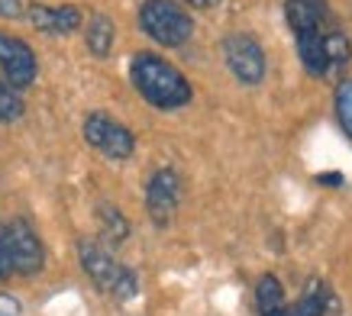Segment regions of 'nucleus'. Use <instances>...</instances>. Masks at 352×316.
Returning a JSON list of instances; mask_svg holds the SVG:
<instances>
[{"mask_svg":"<svg viewBox=\"0 0 352 316\" xmlns=\"http://www.w3.org/2000/svg\"><path fill=\"white\" fill-rule=\"evenodd\" d=\"M23 116V100H20V91H13L10 84L0 81V123H13Z\"/></svg>","mask_w":352,"mask_h":316,"instance_id":"nucleus-16","label":"nucleus"},{"mask_svg":"<svg viewBox=\"0 0 352 316\" xmlns=\"http://www.w3.org/2000/svg\"><path fill=\"white\" fill-rule=\"evenodd\" d=\"M113 20L104 16V13H94L91 23H87V49L97 55V58H107L110 49H113Z\"/></svg>","mask_w":352,"mask_h":316,"instance_id":"nucleus-14","label":"nucleus"},{"mask_svg":"<svg viewBox=\"0 0 352 316\" xmlns=\"http://www.w3.org/2000/svg\"><path fill=\"white\" fill-rule=\"evenodd\" d=\"M256 306L258 316H288V300H285V287L275 274L258 278L256 284Z\"/></svg>","mask_w":352,"mask_h":316,"instance_id":"nucleus-13","label":"nucleus"},{"mask_svg":"<svg viewBox=\"0 0 352 316\" xmlns=\"http://www.w3.org/2000/svg\"><path fill=\"white\" fill-rule=\"evenodd\" d=\"M336 116H340L342 133L352 139V78L336 87Z\"/></svg>","mask_w":352,"mask_h":316,"instance_id":"nucleus-17","label":"nucleus"},{"mask_svg":"<svg viewBox=\"0 0 352 316\" xmlns=\"http://www.w3.org/2000/svg\"><path fill=\"white\" fill-rule=\"evenodd\" d=\"M178 203H182V178H178V171L159 168L146 184V207H149L152 223L165 226L178 213Z\"/></svg>","mask_w":352,"mask_h":316,"instance_id":"nucleus-9","label":"nucleus"},{"mask_svg":"<svg viewBox=\"0 0 352 316\" xmlns=\"http://www.w3.org/2000/svg\"><path fill=\"white\" fill-rule=\"evenodd\" d=\"M78 255H81V264H85L87 278H91V281H94L107 297L126 304V300H133V297L139 294L136 274L129 271V268H123L107 249H100L97 242L85 239V242L78 245Z\"/></svg>","mask_w":352,"mask_h":316,"instance_id":"nucleus-4","label":"nucleus"},{"mask_svg":"<svg viewBox=\"0 0 352 316\" xmlns=\"http://www.w3.org/2000/svg\"><path fill=\"white\" fill-rule=\"evenodd\" d=\"M100 223H104V236H107V242H123L126 239V220H123V213L117 210V207H110V203H104L100 207Z\"/></svg>","mask_w":352,"mask_h":316,"instance_id":"nucleus-15","label":"nucleus"},{"mask_svg":"<svg viewBox=\"0 0 352 316\" xmlns=\"http://www.w3.org/2000/svg\"><path fill=\"white\" fill-rule=\"evenodd\" d=\"M330 310H336V300L323 281H310L298 304H288V316H330Z\"/></svg>","mask_w":352,"mask_h":316,"instance_id":"nucleus-12","label":"nucleus"},{"mask_svg":"<svg viewBox=\"0 0 352 316\" xmlns=\"http://www.w3.org/2000/svg\"><path fill=\"white\" fill-rule=\"evenodd\" d=\"M188 7H201V10H207V7H217L220 0H184Z\"/></svg>","mask_w":352,"mask_h":316,"instance_id":"nucleus-22","label":"nucleus"},{"mask_svg":"<svg viewBox=\"0 0 352 316\" xmlns=\"http://www.w3.org/2000/svg\"><path fill=\"white\" fill-rule=\"evenodd\" d=\"M129 78H133V87L139 91V97L159 110H178V106L191 104V81L155 52L133 55Z\"/></svg>","mask_w":352,"mask_h":316,"instance_id":"nucleus-1","label":"nucleus"},{"mask_svg":"<svg viewBox=\"0 0 352 316\" xmlns=\"http://www.w3.org/2000/svg\"><path fill=\"white\" fill-rule=\"evenodd\" d=\"M0 316H20V304L10 294H0Z\"/></svg>","mask_w":352,"mask_h":316,"instance_id":"nucleus-19","label":"nucleus"},{"mask_svg":"<svg viewBox=\"0 0 352 316\" xmlns=\"http://www.w3.org/2000/svg\"><path fill=\"white\" fill-rule=\"evenodd\" d=\"M0 245H3V255H7L13 274L43 271V264H45L43 242H39V236L32 232V226L26 220L3 223L0 226Z\"/></svg>","mask_w":352,"mask_h":316,"instance_id":"nucleus-5","label":"nucleus"},{"mask_svg":"<svg viewBox=\"0 0 352 316\" xmlns=\"http://www.w3.org/2000/svg\"><path fill=\"white\" fill-rule=\"evenodd\" d=\"M0 71H3L7 84L13 91H26L36 81V74H39L36 52L23 39H16L10 32H0Z\"/></svg>","mask_w":352,"mask_h":316,"instance_id":"nucleus-8","label":"nucleus"},{"mask_svg":"<svg viewBox=\"0 0 352 316\" xmlns=\"http://www.w3.org/2000/svg\"><path fill=\"white\" fill-rule=\"evenodd\" d=\"M223 58L226 68L236 74V81H243L245 87L262 84V78H265V52H262V45L252 36L230 32L223 39Z\"/></svg>","mask_w":352,"mask_h":316,"instance_id":"nucleus-6","label":"nucleus"},{"mask_svg":"<svg viewBox=\"0 0 352 316\" xmlns=\"http://www.w3.org/2000/svg\"><path fill=\"white\" fill-rule=\"evenodd\" d=\"M320 184H330V188H342V174H317Z\"/></svg>","mask_w":352,"mask_h":316,"instance_id":"nucleus-20","label":"nucleus"},{"mask_svg":"<svg viewBox=\"0 0 352 316\" xmlns=\"http://www.w3.org/2000/svg\"><path fill=\"white\" fill-rule=\"evenodd\" d=\"M139 26L152 43L165 49H178L194 36V20L175 0H142L139 7Z\"/></svg>","mask_w":352,"mask_h":316,"instance_id":"nucleus-3","label":"nucleus"},{"mask_svg":"<svg viewBox=\"0 0 352 316\" xmlns=\"http://www.w3.org/2000/svg\"><path fill=\"white\" fill-rule=\"evenodd\" d=\"M30 23L45 36H68L81 26V10L78 7H45V3H32Z\"/></svg>","mask_w":352,"mask_h":316,"instance_id":"nucleus-10","label":"nucleus"},{"mask_svg":"<svg viewBox=\"0 0 352 316\" xmlns=\"http://www.w3.org/2000/svg\"><path fill=\"white\" fill-rule=\"evenodd\" d=\"M10 262H7V255H3V245H0V278H10Z\"/></svg>","mask_w":352,"mask_h":316,"instance_id":"nucleus-21","label":"nucleus"},{"mask_svg":"<svg viewBox=\"0 0 352 316\" xmlns=\"http://www.w3.org/2000/svg\"><path fill=\"white\" fill-rule=\"evenodd\" d=\"M0 16H7V20H20L23 16V0H0Z\"/></svg>","mask_w":352,"mask_h":316,"instance_id":"nucleus-18","label":"nucleus"},{"mask_svg":"<svg viewBox=\"0 0 352 316\" xmlns=\"http://www.w3.org/2000/svg\"><path fill=\"white\" fill-rule=\"evenodd\" d=\"M285 20L294 30V36H298V32L323 26L330 20V10H327L323 0H285Z\"/></svg>","mask_w":352,"mask_h":316,"instance_id":"nucleus-11","label":"nucleus"},{"mask_svg":"<svg viewBox=\"0 0 352 316\" xmlns=\"http://www.w3.org/2000/svg\"><path fill=\"white\" fill-rule=\"evenodd\" d=\"M294 43H298L300 65H304L307 74H314V78H327V74L340 71L352 58L349 39H346L340 26H333L330 20L323 23V26H317V30L298 32Z\"/></svg>","mask_w":352,"mask_h":316,"instance_id":"nucleus-2","label":"nucleus"},{"mask_svg":"<svg viewBox=\"0 0 352 316\" xmlns=\"http://www.w3.org/2000/svg\"><path fill=\"white\" fill-rule=\"evenodd\" d=\"M85 139L87 146L97 148L100 155L113 158V161H126L136 148V139L123 123H117L113 116L107 113H91L85 120Z\"/></svg>","mask_w":352,"mask_h":316,"instance_id":"nucleus-7","label":"nucleus"}]
</instances>
